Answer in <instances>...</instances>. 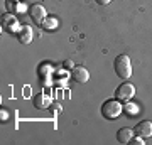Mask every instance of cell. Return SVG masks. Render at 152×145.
Returning a JSON list of instances; mask_svg holds the SVG:
<instances>
[{
	"label": "cell",
	"mask_w": 152,
	"mask_h": 145,
	"mask_svg": "<svg viewBox=\"0 0 152 145\" xmlns=\"http://www.w3.org/2000/svg\"><path fill=\"white\" fill-rule=\"evenodd\" d=\"M113 68H115V73H117V76H118L120 79L127 81L132 76V63L127 54H120V56L115 58Z\"/></svg>",
	"instance_id": "obj_1"
},
{
	"label": "cell",
	"mask_w": 152,
	"mask_h": 145,
	"mask_svg": "<svg viewBox=\"0 0 152 145\" xmlns=\"http://www.w3.org/2000/svg\"><path fill=\"white\" fill-rule=\"evenodd\" d=\"M124 113V105L120 100H107L102 105V115L105 120H117Z\"/></svg>",
	"instance_id": "obj_2"
},
{
	"label": "cell",
	"mask_w": 152,
	"mask_h": 145,
	"mask_svg": "<svg viewBox=\"0 0 152 145\" xmlns=\"http://www.w3.org/2000/svg\"><path fill=\"white\" fill-rule=\"evenodd\" d=\"M134 96H135V86L132 85V83H129V81H124V83L117 88V91H115V98L120 100L122 103L130 101Z\"/></svg>",
	"instance_id": "obj_3"
},
{
	"label": "cell",
	"mask_w": 152,
	"mask_h": 145,
	"mask_svg": "<svg viewBox=\"0 0 152 145\" xmlns=\"http://www.w3.org/2000/svg\"><path fill=\"white\" fill-rule=\"evenodd\" d=\"M2 27L5 29L7 32H12V34H17L19 31H20V24H19V20H17V17L12 14V12H9V14H4L2 15Z\"/></svg>",
	"instance_id": "obj_4"
},
{
	"label": "cell",
	"mask_w": 152,
	"mask_h": 145,
	"mask_svg": "<svg viewBox=\"0 0 152 145\" xmlns=\"http://www.w3.org/2000/svg\"><path fill=\"white\" fill-rule=\"evenodd\" d=\"M29 14H31V17H32V20L36 22V24H42V20L48 17V10H46V7L42 5V4H32L31 5V9H29Z\"/></svg>",
	"instance_id": "obj_5"
},
{
	"label": "cell",
	"mask_w": 152,
	"mask_h": 145,
	"mask_svg": "<svg viewBox=\"0 0 152 145\" xmlns=\"http://www.w3.org/2000/svg\"><path fill=\"white\" fill-rule=\"evenodd\" d=\"M134 132H135L139 137H142V138H151L152 137V122H149V120L139 122V123L135 125Z\"/></svg>",
	"instance_id": "obj_6"
},
{
	"label": "cell",
	"mask_w": 152,
	"mask_h": 145,
	"mask_svg": "<svg viewBox=\"0 0 152 145\" xmlns=\"http://www.w3.org/2000/svg\"><path fill=\"white\" fill-rule=\"evenodd\" d=\"M71 79L76 81V83H86L90 79V73L85 66H75L73 69H71Z\"/></svg>",
	"instance_id": "obj_7"
},
{
	"label": "cell",
	"mask_w": 152,
	"mask_h": 145,
	"mask_svg": "<svg viewBox=\"0 0 152 145\" xmlns=\"http://www.w3.org/2000/svg\"><path fill=\"white\" fill-rule=\"evenodd\" d=\"M17 39L20 44H31L34 39V32H32V27L31 26H22L20 31L17 32Z\"/></svg>",
	"instance_id": "obj_8"
},
{
	"label": "cell",
	"mask_w": 152,
	"mask_h": 145,
	"mask_svg": "<svg viewBox=\"0 0 152 145\" xmlns=\"http://www.w3.org/2000/svg\"><path fill=\"white\" fill-rule=\"evenodd\" d=\"M7 9H9L12 14H26L29 7H27V4L19 2V0H9V2H7Z\"/></svg>",
	"instance_id": "obj_9"
},
{
	"label": "cell",
	"mask_w": 152,
	"mask_h": 145,
	"mask_svg": "<svg viewBox=\"0 0 152 145\" xmlns=\"http://www.w3.org/2000/svg\"><path fill=\"white\" fill-rule=\"evenodd\" d=\"M51 105V98L48 95H44V93H39L34 96V108H37V110H46L49 108Z\"/></svg>",
	"instance_id": "obj_10"
},
{
	"label": "cell",
	"mask_w": 152,
	"mask_h": 145,
	"mask_svg": "<svg viewBox=\"0 0 152 145\" xmlns=\"http://www.w3.org/2000/svg\"><path fill=\"white\" fill-rule=\"evenodd\" d=\"M134 133H135V132H134L132 128L124 127V128H120L118 132H117V140H118L120 144L125 145V144H129V142H130V138L134 137Z\"/></svg>",
	"instance_id": "obj_11"
},
{
	"label": "cell",
	"mask_w": 152,
	"mask_h": 145,
	"mask_svg": "<svg viewBox=\"0 0 152 145\" xmlns=\"http://www.w3.org/2000/svg\"><path fill=\"white\" fill-rule=\"evenodd\" d=\"M41 27H42L44 31H48V32H53V31H58V27H59V20H58L56 17L48 15V17L42 20Z\"/></svg>",
	"instance_id": "obj_12"
},
{
	"label": "cell",
	"mask_w": 152,
	"mask_h": 145,
	"mask_svg": "<svg viewBox=\"0 0 152 145\" xmlns=\"http://www.w3.org/2000/svg\"><path fill=\"white\" fill-rule=\"evenodd\" d=\"M124 111L127 113L129 117H135L140 110H139V105H135V103H132V101H127L125 106H124Z\"/></svg>",
	"instance_id": "obj_13"
},
{
	"label": "cell",
	"mask_w": 152,
	"mask_h": 145,
	"mask_svg": "<svg viewBox=\"0 0 152 145\" xmlns=\"http://www.w3.org/2000/svg\"><path fill=\"white\" fill-rule=\"evenodd\" d=\"M129 144H134V145H144V144H145V138H142V137H139V135H137V137H132Z\"/></svg>",
	"instance_id": "obj_14"
},
{
	"label": "cell",
	"mask_w": 152,
	"mask_h": 145,
	"mask_svg": "<svg viewBox=\"0 0 152 145\" xmlns=\"http://www.w3.org/2000/svg\"><path fill=\"white\" fill-rule=\"evenodd\" d=\"M63 66H64V68H66V69H73V68H75V63H73V61H71V59H66L64 61V63H63Z\"/></svg>",
	"instance_id": "obj_15"
},
{
	"label": "cell",
	"mask_w": 152,
	"mask_h": 145,
	"mask_svg": "<svg viewBox=\"0 0 152 145\" xmlns=\"http://www.w3.org/2000/svg\"><path fill=\"white\" fill-rule=\"evenodd\" d=\"M0 118H2V122H7L9 120V111L7 110H2L0 111Z\"/></svg>",
	"instance_id": "obj_16"
},
{
	"label": "cell",
	"mask_w": 152,
	"mask_h": 145,
	"mask_svg": "<svg viewBox=\"0 0 152 145\" xmlns=\"http://www.w3.org/2000/svg\"><path fill=\"white\" fill-rule=\"evenodd\" d=\"M95 2H96L98 5H107V4H110V2H112V0H95Z\"/></svg>",
	"instance_id": "obj_17"
},
{
	"label": "cell",
	"mask_w": 152,
	"mask_h": 145,
	"mask_svg": "<svg viewBox=\"0 0 152 145\" xmlns=\"http://www.w3.org/2000/svg\"><path fill=\"white\" fill-rule=\"evenodd\" d=\"M53 2H58V0H53Z\"/></svg>",
	"instance_id": "obj_18"
}]
</instances>
